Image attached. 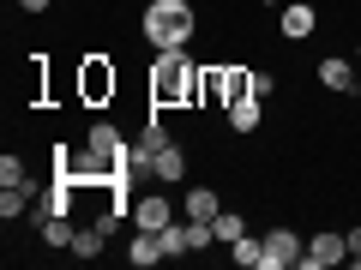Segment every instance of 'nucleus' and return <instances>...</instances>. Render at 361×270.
Instances as JSON below:
<instances>
[{
  "label": "nucleus",
  "mask_w": 361,
  "mask_h": 270,
  "mask_svg": "<svg viewBox=\"0 0 361 270\" xmlns=\"http://www.w3.org/2000/svg\"><path fill=\"white\" fill-rule=\"evenodd\" d=\"M151 96H157V103H193V96H205V72L187 60V49H157V60H151Z\"/></svg>",
  "instance_id": "nucleus-1"
},
{
  "label": "nucleus",
  "mask_w": 361,
  "mask_h": 270,
  "mask_svg": "<svg viewBox=\"0 0 361 270\" xmlns=\"http://www.w3.org/2000/svg\"><path fill=\"white\" fill-rule=\"evenodd\" d=\"M145 37H151V49H187V37H193V6L187 0H151L145 6Z\"/></svg>",
  "instance_id": "nucleus-2"
},
{
  "label": "nucleus",
  "mask_w": 361,
  "mask_h": 270,
  "mask_svg": "<svg viewBox=\"0 0 361 270\" xmlns=\"http://www.w3.org/2000/svg\"><path fill=\"white\" fill-rule=\"evenodd\" d=\"M115 84H121V72L103 60V54H85V60H78V96H85L90 108L115 103Z\"/></svg>",
  "instance_id": "nucleus-3"
},
{
  "label": "nucleus",
  "mask_w": 361,
  "mask_h": 270,
  "mask_svg": "<svg viewBox=\"0 0 361 270\" xmlns=\"http://www.w3.org/2000/svg\"><path fill=\"white\" fill-rule=\"evenodd\" d=\"M349 258V234H313L307 240V252H301V270H331V264H343Z\"/></svg>",
  "instance_id": "nucleus-4"
},
{
  "label": "nucleus",
  "mask_w": 361,
  "mask_h": 270,
  "mask_svg": "<svg viewBox=\"0 0 361 270\" xmlns=\"http://www.w3.org/2000/svg\"><path fill=\"white\" fill-rule=\"evenodd\" d=\"M301 252H307V246H301L289 229H271L265 234V264L259 270H301Z\"/></svg>",
  "instance_id": "nucleus-5"
},
{
  "label": "nucleus",
  "mask_w": 361,
  "mask_h": 270,
  "mask_svg": "<svg viewBox=\"0 0 361 270\" xmlns=\"http://www.w3.org/2000/svg\"><path fill=\"white\" fill-rule=\"evenodd\" d=\"M205 90H217L223 108H229L235 96H247V90H253V72H247V66H211V72H205Z\"/></svg>",
  "instance_id": "nucleus-6"
},
{
  "label": "nucleus",
  "mask_w": 361,
  "mask_h": 270,
  "mask_svg": "<svg viewBox=\"0 0 361 270\" xmlns=\"http://www.w3.org/2000/svg\"><path fill=\"white\" fill-rule=\"evenodd\" d=\"M169 222H175V205H169L163 193H139L133 198V229H169Z\"/></svg>",
  "instance_id": "nucleus-7"
},
{
  "label": "nucleus",
  "mask_w": 361,
  "mask_h": 270,
  "mask_svg": "<svg viewBox=\"0 0 361 270\" xmlns=\"http://www.w3.org/2000/svg\"><path fill=\"white\" fill-rule=\"evenodd\" d=\"M313 25H319V13H313L307 0H289V6H283V37H289V42L313 37Z\"/></svg>",
  "instance_id": "nucleus-8"
},
{
  "label": "nucleus",
  "mask_w": 361,
  "mask_h": 270,
  "mask_svg": "<svg viewBox=\"0 0 361 270\" xmlns=\"http://www.w3.org/2000/svg\"><path fill=\"white\" fill-rule=\"evenodd\" d=\"M180 210H187L193 222H217V217H223V198L211 193V186H193V193L180 198Z\"/></svg>",
  "instance_id": "nucleus-9"
},
{
  "label": "nucleus",
  "mask_w": 361,
  "mask_h": 270,
  "mask_svg": "<svg viewBox=\"0 0 361 270\" xmlns=\"http://www.w3.org/2000/svg\"><path fill=\"white\" fill-rule=\"evenodd\" d=\"M319 84L325 90H337V96H349V90H355V60H319Z\"/></svg>",
  "instance_id": "nucleus-10"
},
{
  "label": "nucleus",
  "mask_w": 361,
  "mask_h": 270,
  "mask_svg": "<svg viewBox=\"0 0 361 270\" xmlns=\"http://www.w3.org/2000/svg\"><path fill=\"white\" fill-rule=\"evenodd\" d=\"M259 103H265V96H253V90L235 96V103H229V127H235V132H253L259 120H265V108H259Z\"/></svg>",
  "instance_id": "nucleus-11"
},
{
  "label": "nucleus",
  "mask_w": 361,
  "mask_h": 270,
  "mask_svg": "<svg viewBox=\"0 0 361 270\" xmlns=\"http://www.w3.org/2000/svg\"><path fill=\"white\" fill-rule=\"evenodd\" d=\"M103 246H109V229H103V222H90V229L73 234V258H103Z\"/></svg>",
  "instance_id": "nucleus-12"
},
{
  "label": "nucleus",
  "mask_w": 361,
  "mask_h": 270,
  "mask_svg": "<svg viewBox=\"0 0 361 270\" xmlns=\"http://www.w3.org/2000/svg\"><path fill=\"white\" fill-rule=\"evenodd\" d=\"M151 174H157V180H180V174H187V156H180V144H163V150L151 156Z\"/></svg>",
  "instance_id": "nucleus-13"
},
{
  "label": "nucleus",
  "mask_w": 361,
  "mask_h": 270,
  "mask_svg": "<svg viewBox=\"0 0 361 270\" xmlns=\"http://www.w3.org/2000/svg\"><path fill=\"white\" fill-rule=\"evenodd\" d=\"M73 222L66 217H42V246H54V252H73Z\"/></svg>",
  "instance_id": "nucleus-14"
},
{
  "label": "nucleus",
  "mask_w": 361,
  "mask_h": 270,
  "mask_svg": "<svg viewBox=\"0 0 361 270\" xmlns=\"http://www.w3.org/2000/svg\"><path fill=\"white\" fill-rule=\"evenodd\" d=\"M127 258H133V264H157V258H163V240H157L151 229H139V234H133V246H127Z\"/></svg>",
  "instance_id": "nucleus-15"
},
{
  "label": "nucleus",
  "mask_w": 361,
  "mask_h": 270,
  "mask_svg": "<svg viewBox=\"0 0 361 270\" xmlns=\"http://www.w3.org/2000/svg\"><path fill=\"white\" fill-rule=\"evenodd\" d=\"M229 258H235V264H247V270H259V264H265V240L241 234V240H229Z\"/></svg>",
  "instance_id": "nucleus-16"
},
{
  "label": "nucleus",
  "mask_w": 361,
  "mask_h": 270,
  "mask_svg": "<svg viewBox=\"0 0 361 270\" xmlns=\"http://www.w3.org/2000/svg\"><path fill=\"white\" fill-rule=\"evenodd\" d=\"M25 210H30V193H25V186H0V217L18 222Z\"/></svg>",
  "instance_id": "nucleus-17"
},
{
  "label": "nucleus",
  "mask_w": 361,
  "mask_h": 270,
  "mask_svg": "<svg viewBox=\"0 0 361 270\" xmlns=\"http://www.w3.org/2000/svg\"><path fill=\"white\" fill-rule=\"evenodd\" d=\"M211 234H217L223 246H229V240H241V234H247V222H241V210H223V217L211 222Z\"/></svg>",
  "instance_id": "nucleus-18"
},
{
  "label": "nucleus",
  "mask_w": 361,
  "mask_h": 270,
  "mask_svg": "<svg viewBox=\"0 0 361 270\" xmlns=\"http://www.w3.org/2000/svg\"><path fill=\"white\" fill-rule=\"evenodd\" d=\"M211 240H217V234H211V222H193V217H187V252H205Z\"/></svg>",
  "instance_id": "nucleus-19"
},
{
  "label": "nucleus",
  "mask_w": 361,
  "mask_h": 270,
  "mask_svg": "<svg viewBox=\"0 0 361 270\" xmlns=\"http://www.w3.org/2000/svg\"><path fill=\"white\" fill-rule=\"evenodd\" d=\"M0 186H25V156H0Z\"/></svg>",
  "instance_id": "nucleus-20"
},
{
  "label": "nucleus",
  "mask_w": 361,
  "mask_h": 270,
  "mask_svg": "<svg viewBox=\"0 0 361 270\" xmlns=\"http://www.w3.org/2000/svg\"><path fill=\"white\" fill-rule=\"evenodd\" d=\"M54 0H18V13H49Z\"/></svg>",
  "instance_id": "nucleus-21"
},
{
  "label": "nucleus",
  "mask_w": 361,
  "mask_h": 270,
  "mask_svg": "<svg viewBox=\"0 0 361 270\" xmlns=\"http://www.w3.org/2000/svg\"><path fill=\"white\" fill-rule=\"evenodd\" d=\"M349 258L361 264V229H349Z\"/></svg>",
  "instance_id": "nucleus-22"
},
{
  "label": "nucleus",
  "mask_w": 361,
  "mask_h": 270,
  "mask_svg": "<svg viewBox=\"0 0 361 270\" xmlns=\"http://www.w3.org/2000/svg\"><path fill=\"white\" fill-rule=\"evenodd\" d=\"M259 6H277V0H259Z\"/></svg>",
  "instance_id": "nucleus-23"
},
{
  "label": "nucleus",
  "mask_w": 361,
  "mask_h": 270,
  "mask_svg": "<svg viewBox=\"0 0 361 270\" xmlns=\"http://www.w3.org/2000/svg\"><path fill=\"white\" fill-rule=\"evenodd\" d=\"M355 60H361V49H355Z\"/></svg>",
  "instance_id": "nucleus-24"
}]
</instances>
